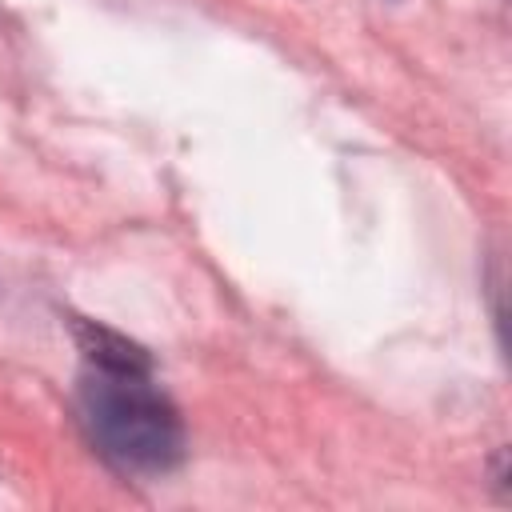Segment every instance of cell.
<instances>
[{
	"label": "cell",
	"mask_w": 512,
	"mask_h": 512,
	"mask_svg": "<svg viewBox=\"0 0 512 512\" xmlns=\"http://www.w3.org/2000/svg\"><path fill=\"white\" fill-rule=\"evenodd\" d=\"M76 344V420L88 444L124 476L172 472L184 460V420L152 380L148 352L96 320H76Z\"/></svg>",
	"instance_id": "1"
}]
</instances>
